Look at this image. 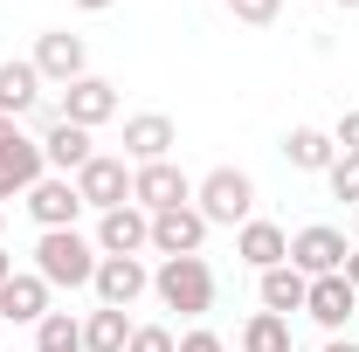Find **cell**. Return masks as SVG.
Wrapping results in <instances>:
<instances>
[{
  "label": "cell",
  "mask_w": 359,
  "mask_h": 352,
  "mask_svg": "<svg viewBox=\"0 0 359 352\" xmlns=\"http://www.w3.org/2000/svg\"><path fill=\"white\" fill-rule=\"evenodd\" d=\"M76 194H83V208L111 215V208H125V201H132V166H125V159H111V152H97L83 173H76Z\"/></svg>",
  "instance_id": "cell-7"
},
{
  "label": "cell",
  "mask_w": 359,
  "mask_h": 352,
  "mask_svg": "<svg viewBox=\"0 0 359 352\" xmlns=\"http://www.w3.org/2000/svg\"><path fill=\"white\" fill-rule=\"evenodd\" d=\"M283 159H290L297 173H332L339 145H332V132H318V125H297V132L283 138Z\"/></svg>",
  "instance_id": "cell-20"
},
{
  "label": "cell",
  "mask_w": 359,
  "mask_h": 352,
  "mask_svg": "<svg viewBox=\"0 0 359 352\" xmlns=\"http://www.w3.org/2000/svg\"><path fill=\"white\" fill-rule=\"evenodd\" d=\"M35 97H42V69L35 62H0V118L35 111Z\"/></svg>",
  "instance_id": "cell-21"
},
{
  "label": "cell",
  "mask_w": 359,
  "mask_h": 352,
  "mask_svg": "<svg viewBox=\"0 0 359 352\" xmlns=\"http://www.w3.org/2000/svg\"><path fill=\"white\" fill-rule=\"evenodd\" d=\"M35 69H42V83L69 90L76 76H90V55H83V35H69V28H48L42 42H35V55H28Z\"/></svg>",
  "instance_id": "cell-6"
},
{
  "label": "cell",
  "mask_w": 359,
  "mask_h": 352,
  "mask_svg": "<svg viewBox=\"0 0 359 352\" xmlns=\"http://www.w3.org/2000/svg\"><path fill=\"white\" fill-rule=\"evenodd\" d=\"M353 235H359V208H353Z\"/></svg>",
  "instance_id": "cell-35"
},
{
  "label": "cell",
  "mask_w": 359,
  "mask_h": 352,
  "mask_svg": "<svg viewBox=\"0 0 359 352\" xmlns=\"http://www.w3.org/2000/svg\"><path fill=\"white\" fill-rule=\"evenodd\" d=\"M76 7H83V14H104V7H118V0H76Z\"/></svg>",
  "instance_id": "cell-31"
},
{
  "label": "cell",
  "mask_w": 359,
  "mask_h": 352,
  "mask_svg": "<svg viewBox=\"0 0 359 352\" xmlns=\"http://www.w3.org/2000/svg\"><path fill=\"white\" fill-rule=\"evenodd\" d=\"M90 290H97V304L104 311H132L145 290H152V269L138 263V256H104L97 276H90Z\"/></svg>",
  "instance_id": "cell-5"
},
{
  "label": "cell",
  "mask_w": 359,
  "mask_h": 352,
  "mask_svg": "<svg viewBox=\"0 0 359 352\" xmlns=\"http://www.w3.org/2000/svg\"><path fill=\"white\" fill-rule=\"evenodd\" d=\"M14 132H21V125H14V118H0V145H7V138H14Z\"/></svg>",
  "instance_id": "cell-32"
},
{
  "label": "cell",
  "mask_w": 359,
  "mask_h": 352,
  "mask_svg": "<svg viewBox=\"0 0 359 352\" xmlns=\"http://www.w3.org/2000/svg\"><path fill=\"white\" fill-rule=\"evenodd\" d=\"M263 311H276V318H290V311H304V297H311V276L304 269H290V263H276V269H263Z\"/></svg>",
  "instance_id": "cell-19"
},
{
  "label": "cell",
  "mask_w": 359,
  "mask_h": 352,
  "mask_svg": "<svg viewBox=\"0 0 359 352\" xmlns=\"http://www.w3.org/2000/svg\"><path fill=\"white\" fill-rule=\"evenodd\" d=\"M138 249H152V215L145 208H111V215H97V256H138Z\"/></svg>",
  "instance_id": "cell-10"
},
{
  "label": "cell",
  "mask_w": 359,
  "mask_h": 352,
  "mask_svg": "<svg viewBox=\"0 0 359 352\" xmlns=\"http://www.w3.org/2000/svg\"><path fill=\"white\" fill-rule=\"evenodd\" d=\"M325 352H359V346H353V339H332V346H325Z\"/></svg>",
  "instance_id": "cell-34"
},
{
  "label": "cell",
  "mask_w": 359,
  "mask_h": 352,
  "mask_svg": "<svg viewBox=\"0 0 359 352\" xmlns=\"http://www.w3.org/2000/svg\"><path fill=\"white\" fill-rule=\"evenodd\" d=\"M7 276H14V256H7V249H0V283H7Z\"/></svg>",
  "instance_id": "cell-33"
},
{
  "label": "cell",
  "mask_w": 359,
  "mask_h": 352,
  "mask_svg": "<svg viewBox=\"0 0 359 352\" xmlns=\"http://www.w3.org/2000/svg\"><path fill=\"white\" fill-rule=\"evenodd\" d=\"M304 311H311L325 332H346L359 311V290L346 283V276H311V297H304Z\"/></svg>",
  "instance_id": "cell-16"
},
{
  "label": "cell",
  "mask_w": 359,
  "mask_h": 352,
  "mask_svg": "<svg viewBox=\"0 0 359 352\" xmlns=\"http://www.w3.org/2000/svg\"><path fill=\"white\" fill-rule=\"evenodd\" d=\"M97 242H83L76 228H48L42 242H35V276H42L48 290H83L90 276H97Z\"/></svg>",
  "instance_id": "cell-1"
},
{
  "label": "cell",
  "mask_w": 359,
  "mask_h": 352,
  "mask_svg": "<svg viewBox=\"0 0 359 352\" xmlns=\"http://www.w3.org/2000/svg\"><path fill=\"white\" fill-rule=\"evenodd\" d=\"M35 352H83V318L48 311L42 325H35Z\"/></svg>",
  "instance_id": "cell-23"
},
{
  "label": "cell",
  "mask_w": 359,
  "mask_h": 352,
  "mask_svg": "<svg viewBox=\"0 0 359 352\" xmlns=\"http://www.w3.org/2000/svg\"><path fill=\"white\" fill-rule=\"evenodd\" d=\"M346 235L339 228H297L290 235V269H304V276H339L346 269Z\"/></svg>",
  "instance_id": "cell-11"
},
{
  "label": "cell",
  "mask_w": 359,
  "mask_h": 352,
  "mask_svg": "<svg viewBox=\"0 0 359 352\" xmlns=\"http://www.w3.org/2000/svg\"><path fill=\"white\" fill-rule=\"evenodd\" d=\"M180 352H228L215 332H180Z\"/></svg>",
  "instance_id": "cell-29"
},
{
  "label": "cell",
  "mask_w": 359,
  "mask_h": 352,
  "mask_svg": "<svg viewBox=\"0 0 359 352\" xmlns=\"http://www.w3.org/2000/svg\"><path fill=\"white\" fill-rule=\"evenodd\" d=\"M173 145H180V132H173V118H166V111H145V118H125V159H132V166H152V159H173Z\"/></svg>",
  "instance_id": "cell-14"
},
{
  "label": "cell",
  "mask_w": 359,
  "mask_h": 352,
  "mask_svg": "<svg viewBox=\"0 0 359 352\" xmlns=\"http://www.w3.org/2000/svg\"><path fill=\"white\" fill-rule=\"evenodd\" d=\"M42 159H48L62 180H76L97 152H90V132H83V125H62V118H55V125L42 132Z\"/></svg>",
  "instance_id": "cell-18"
},
{
  "label": "cell",
  "mask_w": 359,
  "mask_h": 352,
  "mask_svg": "<svg viewBox=\"0 0 359 352\" xmlns=\"http://www.w3.org/2000/svg\"><path fill=\"white\" fill-rule=\"evenodd\" d=\"M187 201H194V180L180 173L173 159L132 166V208H145V215H166V208H187Z\"/></svg>",
  "instance_id": "cell-4"
},
{
  "label": "cell",
  "mask_w": 359,
  "mask_h": 352,
  "mask_svg": "<svg viewBox=\"0 0 359 352\" xmlns=\"http://www.w3.org/2000/svg\"><path fill=\"white\" fill-rule=\"evenodd\" d=\"M62 125H83V132H97V125H111L118 118V90L104 83V76H76V83L62 90V111H55Z\"/></svg>",
  "instance_id": "cell-9"
},
{
  "label": "cell",
  "mask_w": 359,
  "mask_h": 352,
  "mask_svg": "<svg viewBox=\"0 0 359 352\" xmlns=\"http://www.w3.org/2000/svg\"><path fill=\"white\" fill-rule=\"evenodd\" d=\"M325 180H332V194H339V201H353V208H359V152H339Z\"/></svg>",
  "instance_id": "cell-25"
},
{
  "label": "cell",
  "mask_w": 359,
  "mask_h": 352,
  "mask_svg": "<svg viewBox=\"0 0 359 352\" xmlns=\"http://www.w3.org/2000/svg\"><path fill=\"white\" fill-rule=\"evenodd\" d=\"M339 276H346V283H353V290H359V249H353V256H346V269H339Z\"/></svg>",
  "instance_id": "cell-30"
},
{
  "label": "cell",
  "mask_w": 359,
  "mask_h": 352,
  "mask_svg": "<svg viewBox=\"0 0 359 352\" xmlns=\"http://www.w3.org/2000/svg\"><path fill=\"white\" fill-rule=\"evenodd\" d=\"M0 318H7V325H42L48 318V283L35 269H14V276L0 283Z\"/></svg>",
  "instance_id": "cell-15"
},
{
  "label": "cell",
  "mask_w": 359,
  "mask_h": 352,
  "mask_svg": "<svg viewBox=\"0 0 359 352\" xmlns=\"http://www.w3.org/2000/svg\"><path fill=\"white\" fill-rule=\"evenodd\" d=\"M235 256L249 269H276V263H290V235L276 221H242L235 228Z\"/></svg>",
  "instance_id": "cell-17"
},
{
  "label": "cell",
  "mask_w": 359,
  "mask_h": 352,
  "mask_svg": "<svg viewBox=\"0 0 359 352\" xmlns=\"http://www.w3.org/2000/svg\"><path fill=\"white\" fill-rule=\"evenodd\" d=\"M194 208L208 215V228H242V221H256V180L242 173V166H215V173L194 187Z\"/></svg>",
  "instance_id": "cell-3"
},
{
  "label": "cell",
  "mask_w": 359,
  "mask_h": 352,
  "mask_svg": "<svg viewBox=\"0 0 359 352\" xmlns=\"http://www.w3.org/2000/svg\"><path fill=\"white\" fill-rule=\"evenodd\" d=\"M152 290L180 318H208L215 311V269L201 263V256H166V263L152 269Z\"/></svg>",
  "instance_id": "cell-2"
},
{
  "label": "cell",
  "mask_w": 359,
  "mask_h": 352,
  "mask_svg": "<svg viewBox=\"0 0 359 352\" xmlns=\"http://www.w3.org/2000/svg\"><path fill=\"white\" fill-rule=\"evenodd\" d=\"M28 215H35V228H76V215H83V194H76V180H62V173H48L28 187Z\"/></svg>",
  "instance_id": "cell-12"
},
{
  "label": "cell",
  "mask_w": 359,
  "mask_h": 352,
  "mask_svg": "<svg viewBox=\"0 0 359 352\" xmlns=\"http://www.w3.org/2000/svg\"><path fill=\"white\" fill-rule=\"evenodd\" d=\"M242 352H290V318L256 311V318L242 325Z\"/></svg>",
  "instance_id": "cell-24"
},
{
  "label": "cell",
  "mask_w": 359,
  "mask_h": 352,
  "mask_svg": "<svg viewBox=\"0 0 359 352\" xmlns=\"http://www.w3.org/2000/svg\"><path fill=\"white\" fill-rule=\"evenodd\" d=\"M332 145H339V152H359V111H346V118H339V132H332Z\"/></svg>",
  "instance_id": "cell-28"
},
{
  "label": "cell",
  "mask_w": 359,
  "mask_h": 352,
  "mask_svg": "<svg viewBox=\"0 0 359 352\" xmlns=\"http://www.w3.org/2000/svg\"><path fill=\"white\" fill-rule=\"evenodd\" d=\"M125 352H180V339L166 332V325H132V346Z\"/></svg>",
  "instance_id": "cell-26"
},
{
  "label": "cell",
  "mask_w": 359,
  "mask_h": 352,
  "mask_svg": "<svg viewBox=\"0 0 359 352\" xmlns=\"http://www.w3.org/2000/svg\"><path fill=\"white\" fill-rule=\"evenodd\" d=\"M228 7H235V21H249V28H269L283 0H228Z\"/></svg>",
  "instance_id": "cell-27"
},
{
  "label": "cell",
  "mask_w": 359,
  "mask_h": 352,
  "mask_svg": "<svg viewBox=\"0 0 359 352\" xmlns=\"http://www.w3.org/2000/svg\"><path fill=\"white\" fill-rule=\"evenodd\" d=\"M132 346V318H125V311H90L83 318V352H125Z\"/></svg>",
  "instance_id": "cell-22"
},
{
  "label": "cell",
  "mask_w": 359,
  "mask_h": 352,
  "mask_svg": "<svg viewBox=\"0 0 359 352\" xmlns=\"http://www.w3.org/2000/svg\"><path fill=\"white\" fill-rule=\"evenodd\" d=\"M35 180H48V159H42V138H28V132H14L7 145H0V201H28V187Z\"/></svg>",
  "instance_id": "cell-8"
},
{
  "label": "cell",
  "mask_w": 359,
  "mask_h": 352,
  "mask_svg": "<svg viewBox=\"0 0 359 352\" xmlns=\"http://www.w3.org/2000/svg\"><path fill=\"white\" fill-rule=\"evenodd\" d=\"M339 7H359V0H339Z\"/></svg>",
  "instance_id": "cell-36"
},
{
  "label": "cell",
  "mask_w": 359,
  "mask_h": 352,
  "mask_svg": "<svg viewBox=\"0 0 359 352\" xmlns=\"http://www.w3.org/2000/svg\"><path fill=\"white\" fill-rule=\"evenodd\" d=\"M201 242H208V215H201L194 201L152 215V249H159V256H201Z\"/></svg>",
  "instance_id": "cell-13"
}]
</instances>
